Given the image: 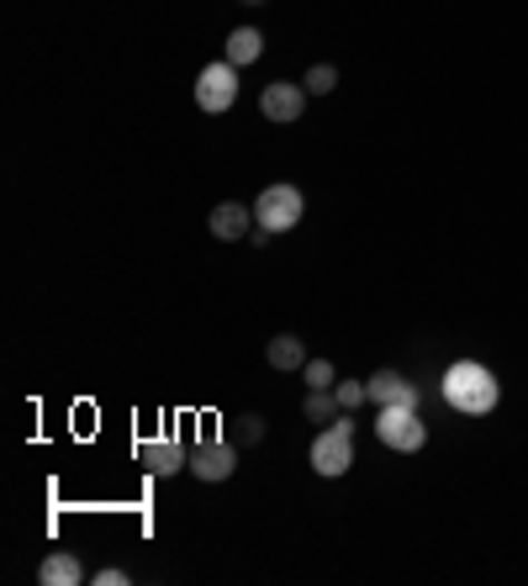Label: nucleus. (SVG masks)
Returning <instances> with one entry per match:
<instances>
[{"mask_svg":"<svg viewBox=\"0 0 528 586\" xmlns=\"http://www.w3.org/2000/svg\"><path fill=\"white\" fill-rule=\"evenodd\" d=\"M444 402L454 412H466V418H487L502 402V385L481 360H454L444 370Z\"/></svg>","mask_w":528,"mask_h":586,"instance_id":"f257e3e1","label":"nucleus"},{"mask_svg":"<svg viewBox=\"0 0 528 586\" xmlns=\"http://www.w3.org/2000/svg\"><path fill=\"white\" fill-rule=\"evenodd\" d=\"M375 439L397 455H418L428 445V423L418 418V407H381L375 418Z\"/></svg>","mask_w":528,"mask_h":586,"instance_id":"f03ea898","label":"nucleus"},{"mask_svg":"<svg viewBox=\"0 0 528 586\" xmlns=\"http://www.w3.org/2000/svg\"><path fill=\"white\" fill-rule=\"evenodd\" d=\"M302 191L296 185H264L260 191V202H254V223L270 227V233H291V227L302 223Z\"/></svg>","mask_w":528,"mask_h":586,"instance_id":"7ed1b4c3","label":"nucleus"},{"mask_svg":"<svg viewBox=\"0 0 528 586\" xmlns=\"http://www.w3.org/2000/svg\"><path fill=\"white\" fill-rule=\"evenodd\" d=\"M238 101V64H202V75H196V106H202L206 117H223L227 106Z\"/></svg>","mask_w":528,"mask_h":586,"instance_id":"20e7f679","label":"nucleus"},{"mask_svg":"<svg viewBox=\"0 0 528 586\" xmlns=\"http://www.w3.org/2000/svg\"><path fill=\"white\" fill-rule=\"evenodd\" d=\"M349 466H354V439L339 433V428H323V433L312 439V470L333 481V476H349Z\"/></svg>","mask_w":528,"mask_h":586,"instance_id":"39448f33","label":"nucleus"},{"mask_svg":"<svg viewBox=\"0 0 528 586\" xmlns=\"http://www.w3.org/2000/svg\"><path fill=\"white\" fill-rule=\"evenodd\" d=\"M233 470H238V445L202 439V445L190 449V476H196V481H227Z\"/></svg>","mask_w":528,"mask_h":586,"instance_id":"423d86ee","label":"nucleus"},{"mask_svg":"<svg viewBox=\"0 0 528 586\" xmlns=\"http://www.w3.org/2000/svg\"><path fill=\"white\" fill-rule=\"evenodd\" d=\"M260 111H264V121H275V127L296 121L306 111V85H296V80L264 85V90H260Z\"/></svg>","mask_w":528,"mask_h":586,"instance_id":"0eeeda50","label":"nucleus"},{"mask_svg":"<svg viewBox=\"0 0 528 586\" xmlns=\"http://www.w3.org/2000/svg\"><path fill=\"white\" fill-rule=\"evenodd\" d=\"M138 460H143V470L148 476H175V470H190V455H185L175 439H143L138 445Z\"/></svg>","mask_w":528,"mask_h":586,"instance_id":"6e6552de","label":"nucleus"},{"mask_svg":"<svg viewBox=\"0 0 528 586\" xmlns=\"http://www.w3.org/2000/svg\"><path fill=\"white\" fill-rule=\"evenodd\" d=\"M365 385H370V402L375 407H418V385L407 381L402 370H375Z\"/></svg>","mask_w":528,"mask_h":586,"instance_id":"1a4fd4ad","label":"nucleus"},{"mask_svg":"<svg viewBox=\"0 0 528 586\" xmlns=\"http://www.w3.org/2000/svg\"><path fill=\"white\" fill-rule=\"evenodd\" d=\"M244 233H254V206L244 202H223V206H212V238H244Z\"/></svg>","mask_w":528,"mask_h":586,"instance_id":"9d476101","label":"nucleus"},{"mask_svg":"<svg viewBox=\"0 0 528 586\" xmlns=\"http://www.w3.org/2000/svg\"><path fill=\"white\" fill-rule=\"evenodd\" d=\"M38 582L42 586H80L85 582L80 555H75V549H53V555L38 566Z\"/></svg>","mask_w":528,"mask_h":586,"instance_id":"9b49d317","label":"nucleus"},{"mask_svg":"<svg viewBox=\"0 0 528 586\" xmlns=\"http://www.w3.org/2000/svg\"><path fill=\"white\" fill-rule=\"evenodd\" d=\"M223 48H227L223 59L244 69V64H254V59L264 53V32H260V27H238V32H227V42H223Z\"/></svg>","mask_w":528,"mask_h":586,"instance_id":"f8f14e48","label":"nucleus"},{"mask_svg":"<svg viewBox=\"0 0 528 586\" xmlns=\"http://www.w3.org/2000/svg\"><path fill=\"white\" fill-rule=\"evenodd\" d=\"M264 360L275 364V370H302L306 349H302V339H296V333H275V339H270V349H264Z\"/></svg>","mask_w":528,"mask_h":586,"instance_id":"ddd939ff","label":"nucleus"},{"mask_svg":"<svg viewBox=\"0 0 528 586\" xmlns=\"http://www.w3.org/2000/svg\"><path fill=\"white\" fill-rule=\"evenodd\" d=\"M339 412H344V407L333 397V385H327V391H306V418H312V423H333Z\"/></svg>","mask_w":528,"mask_h":586,"instance_id":"4468645a","label":"nucleus"},{"mask_svg":"<svg viewBox=\"0 0 528 586\" xmlns=\"http://www.w3.org/2000/svg\"><path fill=\"white\" fill-rule=\"evenodd\" d=\"M302 85H306V96H327V90L339 85V69H333V64H312Z\"/></svg>","mask_w":528,"mask_h":586,"instance_id":"2eb2a0df","label":"nucleus"},{"mask_svg":"<svg viewBox=\"0 0 528 586\" xmlns=\"http://www.w3.org/2000/svg\"><path fill=\"white\" fill-rule=\"evenodd\" d=\"M302 381H306V391H327L339 375H333V364H327V360H306L302 364Z\"/></svg>","mask_w":528,"mask_h":586,"instance_id":"dca6fc26","label":"nucleus"},{"mask_svg":"<svg viewBox=\"0 0 528 586\" xmlns=\"http://www.w3.org/2000/svg\"><path fill=\"white\" fill-rule=\"evenodd\" d=\"M333 397H339V407H344V412H354V407L370 402V385L365 381H339V385H333Z\"/></svg>","mask_w":528,"mask_h":586,"instance_id":"f3484780","label":"nucleus"},{"mask_svg":"<svg viewBox=\"0 0 528 586\" xmlns=\"http://www.w3.org/2000/svg\"><path fill=\"white\" fill-rule=\"evenodd\" d=\"M238 439H244V445H260V439H264V418H260V412H244V418H238Z\"/></svg>","mask_w":528,"mask_h":586,"instance_id":"a211bd4d","label":"nucleus"},{"mask_svg":"<svg viewBox=\"0 0 528 586\" xmlns=\"http://www.w3.org/2000/svg\"><path fill=\"white\" fill-rule=\"evenodd\" d=\"M96 582H101V586H123V582H127V570L106 566V570H96Z\"/></svg>","mask_w":528,"mask_h":586,"instance_id":"6ab92c4d","label":"nucleus"},{"mask_svg":"<svg viewBox=\"0 0 528 586\" xmlns=\"http://www.w3.org/2000/svg\"><path fill=\"white\" fill-rule=\"evenodd\" d=\"M327 428H339V433H349V439H354V418H349V412H339V418H333Z\"/></svg>","mask_w":528,"mask_h":586,"instance_id":"aec40b11","label":"nucleus"},{"mask_svg":"<svg viewBox=\"0 0 528 586\" xmlns=\"http://www.w3.org/2000/svg\"><path fill=\"white\" fill-rule=\"evenodd\" d=\"M244 6H264V0H244Z\"/></svg>","mask_w":528,"mask_h":586,"instance_id":"412c9836","label":"nucleus"}]
</instances>
